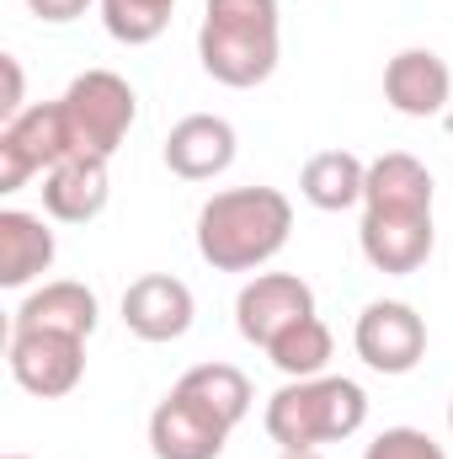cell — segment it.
I'll return each mask as SVG.
<instances>
[{"mask_svg":"<svg viewBox=\"0 0 453 459\" xmlns=\"http://www.w3.org/2000/svg\"><path fill=\"white\" fill-rule=\"evenodd\" d=\"M166 166L182 177V182H209L235 166V128L214 113H192L182 117L166 139Z\"/></svg>","mask_w":453,"mask_h":459,"instance_id":"13","label":"cell"},{"mask_svg":"<svg viewBox=\"0 0 453 459\" xmlns=\"http://www.w3.org/2000/svg\"><path fill=\"white\" fill-rule=\"evenodd\" d=\"M449 428H453V406H449Z\"/></svg>","mask_w":453,"mask_h":459,"instance_id":"27","label":"cell"},{"mask_svg":"<svg viewBox=\"0 0 453 459\" xmlns=\"http://www.w3.org/2000/svg\"><path fill=\"white\" fill-rule=\"evenodd\" d=\"M107 193H113L107 160H97V155H70V160H59V166L43 177V209H48L54 220H64V225L97 220V214L107 209Z\"/></svg>","mask_w":453,"mask_h":459,"instance_id":"14","label":"cell"},{"mask_svg":"<svg viewBox=\"0 0 453 459\" xmlns=\"http://www.w3.org/2000/svg\"><path fill=\"white\" fill-rule=\"evenodd\" d=\"M363 204L373 214H432V171L395 150V155H379L368 166V187H363Z\"/></svg>","mask_w":453,"mask_h":459,"instance_id":"16","label":"cell"},{"mask_svg":"<svg viewBox=\"0 0 453 459\" xmlns=\"http://www.w3.org/2000/svg\"><path fill=\"white\" fill-rule=\"evenodd\" d=\"M198 59L219 86H261L278 70V0H209Z\"/></svg>","mask_w":453,"mask_h":459,"instance_id":"3","label":"cell"},{"mask_svg":"<svg viewBox=\"0 0 453 459\" xmlns=\"http://www.w3.org/2000/svg\"><path fill=\"white\" fill-rule=\"evenodd\" d=\"M48 262H54V230L38 214L0 209V283L21 289L38 273H48Z\"/></svg>","mask_w":453,"mask_h":459,"instance_id":"17","label":"cell"},{"mask_svg":"<svg viewBox=\"0 0 453 459\" xmlns=\"http://www.w3.org/2000/svg\"><path fill=\"white\" fill-rule=\"evenodd\" d=\"M267 358L288 374V379H315L326 363H331V332L321 316H304L299 326H288L278 342L267 347Z\"/></svg>","mask_w":453,"mask_h":459,"instance_id":"20","label":"cell"},{"mask_svg":"<svg viewBox=\"0 0 453 459\" xmlns=\"http://www.w3.org/2000/svg\"><path fill=\"white\" fill-rule=\"evenodd\" d=\"M363 459H449L422 428H384L368 449H363Z\"/></svg>","mask_w":453,"mask_h":459,"instance_id":"22","label":"cell"},{"mask_svg":"<svg viewBox=\"0 0 453 459\" xmlns=\"http://www.w3.org/2000/svg\"><path fill=\"white\" fill-rule=\"evenodd\" d=\"M363 187H368V166L352 150H321L299 171V193L326 214H341V209L363 204Z\"/></svg>","mask_w":453,"mask_h":459,"instance_id":"18","label":"cell"},{"mask_svg":"<svg viewBox=\"0 0 453 459\" xmlns=\"http://www.w3.org/2000/svg\"><path fill=\"white\" fill-rule=\"evenodd\" d=\"M5 459H27V455H5Z\"/></svg>","mask_w":453,"mask_h":459,"instance_id":"26","label":"cell"},{"mask_svg":"<svg viewBox=\"0 0 453 459\" xmlns=\"http://www.w3.org/2000/svg\"><path fill=\"white\" fill-rule=\"evenodd\" d=\"M357 240H363V256L379 273L406 278L432 256V214H373L368 209Z\"/></svg>","mask_w":453,"mask_h":459,"instance_id":"11","label":"cell"},{"mask_svg":"<svg viewBox=\"0 0 453 459\" xmlns=\"http://www.w3.org/2000/svg\"><path fill=\"white\" fill-rule=\"evenodd\" d=\"M59 113H64V134H70V155L113 160L117 144L133 128L139 97H133V86L123 75H113V70H86L59 97Z\"/></svg>","mask_w":453,"mask_h":459,"instance_id":"4","label":"cell"},{"mask_svg":"<svg viewBox=\"0 0 453 459\" xmlns=\"http://www.w3.org/2000/svg\"><path fill=\"white\" fill-rule=\"evenodd\" d=\"M283 459H321V455H315V449H304V455H283Z\"/></svg>","mask_w":453,"mask_h":459,"instance_id":"25","label":"cell"},{"mask_svg":"<svg viewBox=\"0 0 453 459\" xmlns=\"http://www.w3.org/2000/svg\"><path fill=\"white\" fill-rule=\"evenodd\" d=\"M304 316H315V294L294 273H261L235 299V326H240V337L251 347H272L288 326H299Z\"/></svg>","mask_w":453,"mask_h":459,"instance_id":"7","label":"cell"},{"mask_svg":"<svg viewBox=\"0 0 453 459\" xmlns=\"http://www.w3.org/2000/svg\"><path fill=\"white\" fill-rule=\"evenodd\" d=\"M176 390L192 395L198 406H209L225 428H235V422L251 411V379H245L240 368H229V363H198V368H187V374L176 379Z\"/></svg>","mask_w":453,"mask_h":459,"instance_id":"19","label":"cell"},{"mask_svg":"<svg viewBox=\"0 0 453 459\" xmlns=\"http://www.w3.org/2000/svg\"><path fill=\"white\" fill-rule=\"evenodd\" d=\"M123 321L144 342H176L192 326V289L171 273H144L123 294Z\"/></svg>","mask_w":453,"mask_h":459,"instance_id":"10","label":"cell"},{"mask_svg":"<svg viewBox=\"0 0 453 459\" xmlns=\"http://www.w3.org/2000/svg\"><path fill=\"white\" fill-rule=\"evenodd\" d=\"M32 5V16H43V22H75L91 0H27Z\"/></svg>","mask_w":453,"mask_h":459,"instance_id":"23","label":"cell"},{"mask_svg":"<svg viewBox=\"0 0 453 459\" xmlns=\"http://www.w3.org/2000/svg\"><path fill=\"white\" fill-rule=\"evenodd\" d=\"M5 363H11V379L27 390V395H70L86 374V342L81 337H64V332H11L5 347Z\"/></svg>","mask_w":453,"mask_h":459,"instance_id":"6","label":"cell"},{"mask_svg":"<svg viewBox=\"0 0 453 459\" xmlns=\"http://www.w3.org/2000/svg\"><path fill=\"white\" fill-rule=\"evenodd\" d=\"M453 75L432 48H400L384 65V102L406 117H432L449 108Z\"/></svg>","mask_w":453,"mask_h":459,"instance_id":"12","label":"cell"},{"mask_svg":"<svg viewBox=\"0 0 453 459\" xmlns=\"http://www.w3.org/2000/svg\"><path fill=\"white\" fill-rule=\"evenodd\" d=\"M0 65H5V102H0V113H5V123H11V117L21 113V65H16L11 54H5Z\"/></svg>","mask_w":453,"mask_h":459,"instance_id":"24","label":"cell"},{"mask_svg":"<svg viewBox=\"0 0 453 459\" xmlns=\"http://www.w3.org/2000/svg\"><path fill=\"white\" fill-rule=\"evenodd\" d=\"M368 422V395L357 379L337 374H315V379H294L267 401V438L283 455H304L321 444H341Z\"/></svg>","mask_w":453,"mask_h":459,"instance_id":"2","label":"cell"},{"mask_svg":"<svg viewBox=\"0 0 453 459\" xmlns=\"http://www.w3.org/2000/svg\"><path fill=\"white\" fill-rule=\"evenodd\" d=\"M59 160H70V134H64V113L59 102H38L21 108L0 128V193L27 187L32 171H54Z\"/></svg>","mask_w":453,"mask_h":459,"instance_id":"5","label":"cell"},{"mask_svg":"<svg viewBox=\"0 0 453 459\" xmlns=\"http://www.w3.org/2000/svg\"><path fill=\"white\" fill-rule=\"evenodd\" d=\"M225 438H229L225 422L209 406H198L192 395H182V390H171L155 406V417H150V449H155V459H219L225 455Z\"/></svg>","mask_w":453,"mask_h":459,"instance_id":"9","label":"cell"},{"mask_svg":"<svg viewBox=\"0 0 453 459\" xmlns=\"http://www.w3.org/2000/svg\"><path fill=\"white\" fill-rule=\"evenodd\" d=\"M171 5L176 0H102V22L117 43L139 48V43H155L171 22Z\"/></svg>","mask_w":453,"mask_h":459,"instance_id":"21","label":"cell"},{"mask_svg":"<svg viewBox=\"0 0 453 459\" xmlns=\"http://www.w3.org/2000/svg\"><path fill=\"white\" fill-rule=\"evenodd\" d=\"M294 204L278 187H229L198 214V256L214 273H251L288 246Z\"/></svg>","mask_w":453,"mask_h":459,"instance_id":"1","label":"cell"},{"mask_svg":"<svg viewBox=\"0 0 453 459\" xmlns=\"http://www.w3.org/2000/svg\"><path fill=\"white\" fill-rule=\"evenodd\" d=\"M11 332H64V337H91L97 332V294L86 283H43L38 294L21 299Z\"/></svg>","mask_w":453,"mask_h":459,"instance_id":"15","label":"cell"},{"mask_svg":"<svg viewBox=\"0 0 453 459\" xmlns=\"http://www.w3.org/2000/svg\"><path fill=\"white\" fill-rule=\"evenodd\" d=\"M352 342H357V358L368 368H379V374H411L422 363V352H427V326H422V316L411 305L379 299V305H368L357 316Z\"/></svg>","mask_w":453,"mask_h":459,"instance_id":"8","label":"cell"}]
</instances>
